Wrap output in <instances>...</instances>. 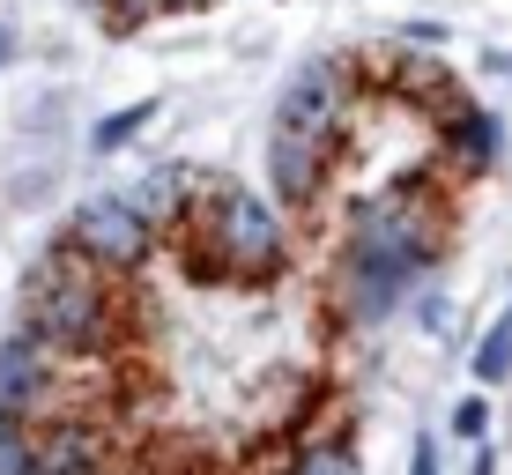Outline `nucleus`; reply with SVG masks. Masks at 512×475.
<instances>
[{
    "label": "nucleus",
    "mask_w": 512,
    "mask_h": 475,
    "mask_svg": "<svg viewBox=\"0 0 512 475\" xmlns=\"http://www.w3.org/2000/svg\"><path fill=\"white\" fill-rule=\"evenodd\" d=\"M446 253V216L423 186H394L372 193V201L349 208L342 231V275H334V297L357 327H379L409 305V290L438 268Z\"/></svg>",
    "instance_id": "f257e3e1"
},
{
    "label": "nucleus",
    "mask_w": 512,
    "mask_h": 475,
    "mask_svg": "<svg viewBox=\"0 0 512 475\" xmlns=\"http://www.w3.org/2000/svg\"><path fill=\"white\" fill-rule=\"evenodd\" d=\"M156 112H164L156 97H134V104H119V112H104L97 127H90V149H97V156H119V149H134L141 134H149V119H156Z\"/></svg>",
    "instance_id": "6e6552de"
},
{
    "label": "nucleus",
    "mask_w": 512,
    "mask_h": 475,
    "mask_svg": "<svg viewBox=\"0 0 512 475\" xmlns=\"http://www.w3.org/2000/svg\"><path fill=\"white\" fill-rule=\"evenodd\" d=\"M505 379H512V305L483 327V342H475V386H505Z\"/></svg>",
    "instance_id": "1a4fd4ad"
},
{
    "label": "nucleus",
    "mask_w": 512,
    "mask_h": 475,
    "mask_svg": "<svg viewBox=\"0 0 512 475\" xmlns=\"http://www.w3.org/2000/svg\"><path fill=\"white\" fill-rule=\"evenodd\" d=\"M127 201L156 223V231H164V216H179V201H186V171H171V164H164V171H149V186H134Z\"/></svg>",
    "instance_id": "9d476101"
},
{
    "label": "nucleus",
    "mask_w": 512,
    "mask_h": 475,
    "mask_svg": "<svg viewBox=\"0 0 512 475\" xmlns=\"http://www.w3.org/2000/svg\"><path fill=\"white\" fill-rule=\"evenodd\" d=\"M290 223H282V208L268 193L253 186H216L208 193V253L193 260L201 275H223V283H275V275H290Z\"/></svg>",
    "instance_id": "20e7f679"
},
{
    "label": "nucleus",
    "mask_w": 512,
    "mask_h": 475,
    "mask_svg": "<svg viewBox=\"0 0 512 475\" xmlns=\"http://www.w3.org/2000/svg\"><path fill=\"white\" fill-rule=\"evenodd\" d=\"M90 8H97L104 30H141V23H156L171 0H90Z\"/></svg>",
    "instance_id": "ddd939ff"
},
{
    "label": "nucleus",
    "mask_w": 512,
    "mask_h": 475,
    "mask_svg": "<svg viewBox=\"0 0 512 475\" xmlns=\"http://www.w3.org/2000/svg\"><path fill=\"white\" fill-rule=\"evenodd\" d=\"M468 475H498V461H490V446H475V461H468Z\"/></svg>",
    "instance_id": "dca6fc26"
},
{
    "label": "nucleus",
    "mask_w": 512,
    "mask_h": 475,
    "mask_svg": "<svg viewBox=\"0 0 512 475\" xmlns=\"http://www.w3.org/2000/svg\"><path fill=\"white\" fill-rule=\"evenodd\" d=\"M171 8H201V0H171Z\"/></svg>",
    "instance_id": "a211bd4d"
},
{
    "label": "nucleus",
    "mask_w": 512,
    "mask_h": 475,
    "mask_svg": "<svg viewBox=\"0 0 512 475\" xmlns=\"http://www.w3.org/2000/svg\"><path fill=\"white\" fill-rule=\"evenodd\" d=\"M290 475H357V453H349V438H312L290 453Z\"/></svg>",
    "instance_id": "9b49d317"
},
{
    "label": "nucleus",
    "mask_w": 512,
    "mask_h": 475,
    "mask_svg": "<svg viewBox=\"0 0 512 475\" xmlns=\"http://www.w3.org/2000/svg\"><path fill=\"white\" fill-rule=\"evenodd\" d=\"M60 349L38 342L30 327H15L0 342V416H23V424H45L52 416V394H60Z\"/></svg>",
    "instance_id": "423d86ee"
},
{
    "label": "nucleus",
    "mask_w": 512,
    "mask_h": 475,
    "mask_svg": "<svg viewBox=\"0 0 512 475\" xmlns=\"http://www.w3.org/2000/svg\"><path fill=\"white\" fill-rule=\"evenodd\" d=\"M67 253H82L97 275H141L156 260V245H164V231H156L149 216L127 201V193H90V201L67 216V231H60Z\"/></svg>",
    "instance_id": "39448f33"
},
{
    "label": "nucleus",
    "mask_w": 512,
    "mask_h": 475,
    "mask_svg": "<svg viewBox=\"0 0 512 475\" xmlns=\"http://www.w3.org/2000/svg\"><path fill=\"white\" fill-rule=\"evenodd\" d=\"M438 134H446V164L461 171V179H490L505 156V119L483 112V104H453L446 119H438Z\"/></svg>",
    "instance_id": "0eeeda50"
},
{
    "label": "nucleus",
    "mask_w": 512,
    "mask_h": 475,
    "mask_svg": "<svg viewBox=\"0 0 512 475\" xmlns=\"http://www.w3.org/2000/svg\"><path fill=\"white\" fill-rule=\"evenodd\" d=\"M275 475H290V468H275Z\"/></svg>",
    "instance_id": "6ab92c4d"
},
{
    "label": "nucleus",
    "mask_w": 512,
    "mask_h": 475,
    "mask_svg": "<svg viewBox=\"0 0 512 475\" xmlns=\"http://www.w3.org/2000/svg\"><path fill=\"white\" fill-rule=\"evenodd\" d=\"M409 475H438V438H416V453H409Z\"/></svg>",
    "instance_id": "2eb2a0df"
},
{
    "label": "nucleus",
    "mask_w": 512,
    "mask_h": 475,
    "mask_svg": "<svg viewBox=\"0 0 512 475\" xmlns=\"http://www.w3.org/2000/svg\"><path fill=\"white\" fill-rule=\"evenodd\" d=\"M23 327L38 334V342H52L67 364L82 357H104L119 334V305H112V275H97L82 253H52L38 260V275H30L23 290Z\"/></svg>",
    "instance_id": "7ed1b4c3"
},
{
    "label": "nucleus",
    "mask_w": 512,
    "mask_h": 475,
    "mask_svg": "<svg viewBox=\"0 0 512 475\" xmlns=\"http://www.w3.org/2000/svg\"><path fill=\"white\" fill-rule=\"evenodd\" d=\"M349 104H357V67L334 60V52H312V60L290 67L275 97V134H268V186L275 201L305 208L312 193L327 186L334 149L349 142Z\"/></svg>",
    "instance_id": "f03ea898"
},
{
    "label": "nucleus",
    "mask_w": 512,
    "mask_h": 475,
    "mask_svg": "<svg viewBox=\"0 0 512 475\" xmlns=\"http://www.w3.org/2000/svg\"><path fill=\"white\" fill-rule=\"evenodd\" d=\"M446 424H453V438H461V446H483V438H490V401H483V394H461Z\"/></svg>",
    "instance_id": "4468645a"
},
{
    "label": "nucleus",
    "mask_w": 512,
    "mask_h": 475,
    "mask_svg": "<svg viewBox=\"0 0 512 475\" xmlns=\"http://www.w3.org/2000/svg\"><path fill=\"white\" fill-rule=\"evenodd\" d=\"M30 468H38V424L0 416V475H30Z\"/></svg>",
    "instance_id": "f8f14e48"
},
{
    "label": "nucleus",
    "mask_w": 512,
    "mask_h": 475,
    "mask_svg": "<svg viewBox=\"0 0 512 475\" xmlns=\"http://www.w3.org/2000/svg\"><path fill=\"white\" fill-rule=\"evenodd\" d=\"M0 60H8V30H0Z\"/></svg>",
    "instance_id": "f3484780"
}]
</instances>
